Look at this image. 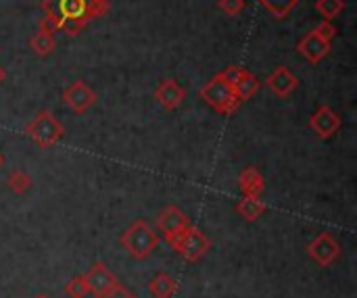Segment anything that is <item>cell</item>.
<instances>
[{
	"label": "cell",
	"instance_id": "1",
	"mask_svg": "<svg viewBox=\"0 0 357 298\" xmlns=\"http://www.w3.org/2000/svg\"><path fill=\"white\" fill-rule=\"evenodd\" d=\"M199 96H201V100H203L207 107H211V109H213L215 113H220V115H232V113H236V109L243 104L241 98H238L236 92H234L232 81L226 77L224 71L215 73V75L199 90Z\"/></svg>",
	"mask_w": 357,
	"mask_h": 298
},
{
	"label": "cell",
	"instance_id": "2",
	"mask_svg": "<svg viewBox=\"0 0 357 298\" xmlns=\"http://www.w3.org/2000/svg\"><path fill=\"white\" fill-rule=\"evenodd\" d=\"M119 244L130 253V257H134L136 261H144L149 259L157 246H159V236L157 232L151 228L149 221L144 219H138L134 221L119 238Z\"/></svg>",
	"mask_w": 357,
	"mask_h": 298
},
{
	"label": "cell",
	"instance_id": "3",
	"mask_svg": "<svg viewBox=\"0 0 357 298\" xmlns=\"http://www.w3.org/2000/svg\"><path fill=\"white\" fill-rule=\"evenodd\" d=\"M25 134L33 140L40 148H52L56 146L65 136V125L54 117L52 111L42 109L31 121L25 123Z\"/></svg>",
	"mask_w": 357,
	"mask_h": 298
},
{
	"label": "cell",
	"instance_id": "4",
	"mask_svg": "<svg viewBox=\"0 0 357 298\" xmlns=\"http://www.w3.org/2000/svg\"><path fill=\"white\" fill-rule=\"evenodd\" d=\"M165 240L176 253H180L186 261H192V263L201 261L211 251V240L192 224L188 228H184L182 232L165 238Z\"/></svg>",
	"mask_w": 357,
	"mask_h": 298
},
{
	"label": "cell",
	"instance_id": "5",
	"mask_svg": "<svg viewBox=\"0 0 357 298\" xmlns=\"http://www.w3.org/2000/svg\"><path fill=\"white\" fill-rule=\"evenodd\" d=\"M96 100H98V94L82 79H75L63 90V102L75 115H84L86 111H90L96 104Z\"/></svg>",
	"mask_w": 357,
	"mask_h": 298
},
{
	"label": "cell",
	"instance_id": "6",
	"mask_svg": "<svg viewBox=\"0 0 357 298\" xmlns=\"http://www.w3.org/2000/svg\"><path fill=\"white\" fill-rule=\"evenodd\" d=\"M307 255L320 265V267H331L339 257H341V244L339 240L324 232V234H318L310 244H307Z\"/></svg>",
	"mask_w": 357,
	"mask_h": 298
},
{
	"label": "cell",
	"instance_id": "7",
	"mask_svg": "<svg viewBox=\"0 0 357 298\" xmlns=\"http://www.w3.org/2000/svg\"><path fill=\"white\" fill-rule=\"evenodd\" d=\"M341 125H343V121H341L339 113H337L335 109H331L328 104H320V107L312 113V117H310V127L316 132V136H318L320 140H331V138H335V136L339 134Z\"/></svg>",
	"mask_w": 357,
	"mask_h": 298
},
{
	"label": "cell",
	"instance_id": "8",
	"mask_svg": "<svg viewBox=\"0 0 357 298\" xmlns=\"http://www.w3.org/2000/svg\"><path fill=\"white\" fill-rule=\"evenodd\" d=\"M224 73H226V77L232 81L234 92H236V96L241 98V102L253 98V96L259 92V88H261L259 77H257L255 73H251L249 69H245V67L230 65L228 69H224Z\"/></svg>",
	"mask_w": 357,
	"mask_h": 298
},
{
	"label": "cell",
	"instance_id": "9",
	"mask_svg": "<svg viewBox=\"0 0 357 298\" xmlns=\"http://www.w3.org/2000/svg\"><path fill=\"white\" fill-rule=\"evenodd\" d=\"M297 50H299V54H301L307 63L318 65V63H322V61L331 54L333 42L320 38V36L312 29V31H307V33L297 42Z\"/></svg>",
	"mask_w": 357,
	"mask_h": 298
},
{
	"label": "cell",
	"instance_id": "10",
	"mask_svg": "<svg viewBox=\"0 0 357 298\" xmlns=\"http://www.w3.org/2000/svg\"><path fill=\"white\" fill-rule=\"evenodd\" d=\"M84 278H86V284H88L90 295H94L96 298H102L113 286L119 284L117 278H115V274L111 269H107V265L100 263V261H96Z\"/></svg>",
	"mask_w": 357,
	"mask_h": 298
},
{
	"label": "cell",
	"instance_id": "11",
	"mask_svg": "<svg viewBox=\"0 0 357 298\" xmlns=\"http://www.w3.org/2000/svg\"><path fill=\"white\" fill-rule=\"evenodd\" d=\"M266 86L272 94H276L278 98H289L297 88H299V77L289 69V67H278L274 69L268 79H266Z\"/></svg>",
	"mask_w": 357,
	"mask_h": 298
},
{
	"label": "cell",
	"instance_id": "12",
	"mask_svg": "<svg viewBox=\"0 0 357 298\" xmlns=\"http://www.w3.org/2000/svg\"><path fill=\"white\" fill-rule=\"evenodd\" d=\"M188 226H190V219H188L186 213H184L180 207H176V205H167V207L159 213V217H157V228H159V232H161L165 238H169V236L182 232V230L188 228Z\"/></svg>",
	"mask_w": 357,
	"mask_h": 298
},
{
	"label": "cell",
	"instance_id": "13",
	"mask_svg": "<svg viewBox=\"0 0 357 298\" xmlns=\"http://www.w3.org/2000/svg\"><path fill=\"white\" fill-rule=\"evenodd\" d=\"M155 100L165 109V111H176L184 98H186V90L176 81V79H163L157 90H155Z\"/></svg>",
	"mask_w": 357,
	"mask_h": 298
},
{
	"label": "cell",
	"instance_id": "14",
	"mask_svg": "<svg viewBox=\"0 0 357 298\" xmlns=\"http://www.w3.org/2000/svg\"><path fill=\"white\" fill-rule=\"evenodd\" d=\"M238 188L243 196H261L266 192V180L259 169L247 167L238 178Z\"/></svg>",
	"mask_w": 357,
	"mask_h": 298
},
{
	"label": "cell",
	"instance_id": "15",
	"mask_svg": "<svg viewBox=\"0 0 357 298\" xmlns=\"http://www.w3.org/2000/svg\"><path fill=\"white\" fill-rule=\"evenodd\" d=\"M266 211H268V205H266L259 196H243V198L236 203V213H238L245 221H249V224L257 221Z\"/></svg>",
	"mask_w": 357,
	"mask_h": 298
},
{
	"label": "cell",
	"instance_id": "16",
	"mask_svg": "<svg viewBox=\"0 0 357 298\" xmlns=\"http://www.w3.org/2000/svg\"><path fill=\"white\" fill-rule=\"evenodd\" d=\"M149 292L153 298H172L178 292V282L169 274H157L149 282Z\"/></svg>",
	"mask_w": 357,
	"mask_h": 298
},
{
	"label": "cell",
	"instance_id": "17",
	"mask_svg": "<svg viewBox=\"0 0 357 298\" xmlns=\"http://www.w3.org/2000/svg\"><path fill=\"white\" fill-rule=\"evenodd\" d=\"M29 48L33 50L36 56L46 58V56H50V54L54 52V48H56V38H54L52 33L44 31V29H38V31L29 38Z\"/></svg>",
	"mask_w": 357,
	"mask_h": 298
},
{
	"label": "cell",
	"instance_id": "18",
	"mask_svg": "<svg viewBox=\"0 0 357 298\" xmlns=\"http://www.w3.org/2000/svg\"><path fill=\"white\" fill-rule=\"evenodd\" d=\"M6 186H8V190H10L15 196H23V194H27V192L31 190L33 180H31V175H29L27 171L15 169V171H10V175H8V180H6Z\"/></svg>",
	"mask_w": 357,
	"mask_h": 298
},
{
	"label": "cell",
	"instance_id": "19",
	"mask_svg": "<svg viewBox=\"0 0 357 298\" xmlns=\"http://www.w3.org/2000/svg\"><path fill=\"white\" fill-rule=\"evenodd\" d=\"M259 4L276 19H284L301 4V0H259Z\"/></svg>",
	"mask_w": 357,
	"mask_h": 298
},
{
	"label": "cell",
	"instance_id": "20",
	"mask_svg": "<svg viewBox=\"0 0 357 298\" xmlns=\"http://www.w3.org/2000/svg\"><path fill=\"white\" fill-rule=\"evenodd\" d=\"M316 10L324 17V21H333L345 10V0H316Z\"/></svg>",
	"mask_w": 357,
	"mask_h": 298
},
{
	"label": "cell",
	"instance_id": "21",
	"mask_svg": "<svg viewBox=\"0 0 357 298\" xmlns=\"http://www.w3.org/2000/svg\"><path fill=\"white\" fill-rule=\"evenodd\" d=\"M111 10V2L109 0H86V21L90 23L92 19H100Z\"/></svg>",
	"mask_w": 357,
	"mask_h": 298
},
{
	"label": "cell",
	"instance_id": "22",
	"mask_svg": "<svg viewBox=\"0 0 357 298\" xmlns=\"http://www.w3.org/2000/svg\"><path fill=\"white\" fill-rule=\"evenodd\" d=\"M65 295L69 298H86L90 295L88 290V284H86V278L84 276H75L71 278L67 284H65Z\"/></svg>",
	"mask_w": 357,
	"mask_h": 298
},
{
	"label": "cell",
	"instance_id": "23",
	"mask_svg": "<svg viewBox=\"0 0 357 298\" xmlns=\"http://www.w3.org/2000/svg\"><path fill=\"white\" fill-rule=\"evenodd\" d=\"M218 8L228 17H236L245 10V0H218Z\"/></svg>",
	"mask_w": 357,
	"mask_h": 298
},
{
	"label": "cell",
	"instance_id": "24",
	"mask_svg": "<svg viewBox=\"0 0 357 298\" xmlns=\"http://www.w3.org/2000/svg\"><path fill=\"white\" fill-rule=\"evenodd\" d=\"M314 31H316L320 38L328 40V42H333V38L337 36V27L333 25V21H320V23L314 27Z\"/></svg>",
	"mask_w": 357,
	"mask_h": 298
},
{
	"label": "cell",
	"instance_id": "25",
	"mask_svg": "<svg viewBox=\"0 0 357 298\" xmlns=\"http://www.w3.org/2000/svg\"><path fill=\"white\" fill-rule=\"evenodd\" d=\"M102 298H136L128 288H123L121 284H117V286H113L107 295Z\"/></svg>",
	"mask_w": 357,
	"mask_h": 298
},
{
	"label": "cell",
	"instance_id": "26",
	"mask_svg": "<svg viewBox=\"0 0 357 298\" xmlns=\"http://www.w3.org/2000/svg\"><path fill=\"white\" fill-rule=\"evenodd\" d=\"M4 79H6V71H4V67L0 65V84H2Z\"/></svg>",
	"mask_w": 357,
	"mask_h": 298
},
{
	"label": "cell",
	"instance_id": "27",
	"mask_svg": "<svg viewBox=\"0 0 357 298\" xmlns=\"http://www.w3.org/2000/svg\"><path fill=\"white\" fill-rule=\"evenodd\" d=\"M33 298H52V297H48V295H36Z\"/></svg>",
	"mask_w": 357,
	"mask_h": 298
},
{
	"label": "cell",
	"instance_id": "28",
	"mask_svg": "<svg viewBox=\"0 0 357 298\" xmlns=\"http://www.w3.org/2000/svg\"><path fill=\"white\" fill-rule=\"evenodd\" d=\"M2 165H4V157L0 155V167H2Z\"/></svg>",
	"mask_w": 357,
	"mask_h": 298
}]
</instances>
